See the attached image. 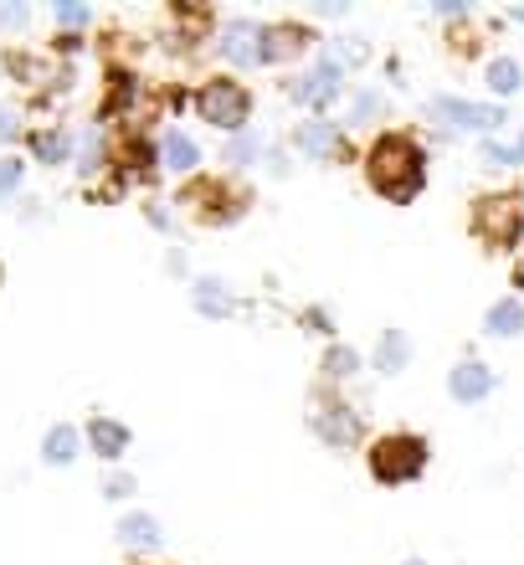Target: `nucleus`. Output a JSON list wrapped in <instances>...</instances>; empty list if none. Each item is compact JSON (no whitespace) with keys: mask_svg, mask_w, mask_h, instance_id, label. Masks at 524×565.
<instances>
[{"mask_svg":"<svg viewBox=\"0 0 524 565\" xmlns=\"http://www.w3.org/2000/svg\"><path fill=\"white\" fill-rule=\"evenodd\" d=\"M489 160H494V164H514L520 154H514V149H504V145H489Z\"/></svg>","mask_w":524,"mask_h":565,"instance_id":"bb28decb","label":"nucleus"},{"mask_svg":"<svg viewBox=\"0 0 524 565\" xmlns=\"http://www.w3.org/2000/svg\"><path fill=\"white\" fill-rule=\"evenodd\" d=\"M360 360H355V350H330V360H324V371L330 375H350Z\"/></svg>","mask_w":524,"mask_h":565,"instance_id":"aec40b11","label":"nucleus"},{"mask_svg":"<svg viewBox=\"0 0 524 565\" xmlns=\"http://www.w3.org/2000/svg\"><path fill=\"white\" fill-rule=\"evenodd\" d=\"M263 36L268 31H257L253 21H232V26L222 31V57L226 62H237V67H253V62H263Z\"/></svg>","mask_w":524,"mask_h":565,"instance_id":"423d86ee","label":"nucleus"},{"mask_svg":"<svg viewBox=\"0 0 524 565\" xmlns=\"http://www.w3.org/2000/svg\"><path fill=\"white\" fill-rule=\"evenodd\" d=\"M293 93H299L303 104H330L334 93H340V62H319L314 73L303 77Z\"/></svg>","mask_w":524,"mask_h":565,"instance_id":"6e6552de","label":"nucleus"},{"mask_svg":"<svg viewBox=\"0 0 524 565\" xmlns=\"http://www.w3.org/2000/svg\"><path fill=\"white\" fill-rule=\"evenodd\" d=\"M319 437L334 447H350L355 443V417H350L345 406H324V412H319Z\"/></svg>","mask_w":524,"mask_h":565,"instance_id":"9d476101","label":"nucleus"},{"mask_svg":"<svg viewBox=\"0 0 524 565\" xmlns=\"http://www.w3.org/2000/svg\"><path fill=\"white\" fill-rule=\"evenodd\" d=\"M406 565H421V561H406Z\"/></svg>","mask_w":524,"mask_h":565,"instance_id":"c756f323","label":"nucleus"},{"mask_svg":"<svg viewBox=\"0 0 524 565\" xmlns=\"http://www.w3.org/2000/svg\"><path fill=\"white\" fill-rule=\"evenodd\" d=\"M479 237H489L494 247H510L514 237H520V201H510V195H494V201H483L479 206Z\"/></svg>","mask_w":524,"mask_h":565,"instance_id":"39448f33","label":"nucleus"},{"mask_svg":"<svg viewBox=\"0 0 524 565\" xmlns=\"http://www.w3.org/2000/svg\"><path fill=\"white\" fill-rule=\"evenodd\" d=\"M26 21V6H0V26H21Z\"/></svg>","mask_w":524,"mask_h":565,"instance_id":"393cba45","label":"nucleus"},{"mask_svg":"<svg viewBox=\"0 0 524 565\" xmlns=\"http://www.w3.org/2000/svg\"><path fill=\"white\" fill-rule=\"evenodd\" d=\"M88 443L98 447V458H119L124 447H129V431L119 427V422H108V417H98L88 427Z\"/></svg>","mask_w":524,"mask_h":565,"instance_id":"f8f14e48","label":"nucleus"},{"mask_svg":"<svg viewBox=\"0 0 524 565\" xmlns=\"http://www.w3.org/2000/svg\"><path fill=\"white\" fill-rule=\"evenodd\" d=\"M520 329H524V309L514 303V298H504V303H494V309H489V334L510 340V334H520Z\"/></svg>","mask_w":524,"mask_h":565,"instance_id":"2eb2a0df","label":"nucleus"},{"mask_svg":"<svg viewBox=\"0 0 524 565\" xmlns=\"http://www.w3.org/2000/svg\"><path fill=\"white\" fill-rule=\"evenodd\" d=\"M489 391H494V375H489V365H479V360H463V365L452 371V396H458V402H479Z\"/></svg>","mask_w":524,"mask_h":565,"instance_id":"0eeeda50","label":"nucleus"},{"mask_svg":"<svg viewBox=\"0 0 524 565\" xmlns=\"http://www.w3.org/2000/svg\"><path fill=\"white\" fill-rule=\"evenodd\" d=\"M299 145H303V154H314V160L334 154V124H324V119L303 124V129H299Z\"/></svg>","mask_w":524,"mask_h":565,"instance_id":"dca6fc26","label":"nucleus"},{"mask_svg":"<svg viewBox=\"0 0 524 565\" xmlns=\"http://www.w3.org/2000/svg\"><path fill=\"white\" fill-rule=\"evenodd\" d=\"M36 160H46V164L67 160V139L62 135H36Z\"/></svg>","mask_w":524,"mask_h":565,"instance_id":"6ab92c4d","label":"nucleus"},{"mask_svg":"<svg viewBox=\"0 0 524 565\" xmlns=\"http://www.w3.org/2000/svg\"><path fill=\"white\" fill-rule=\"evenodd\" d=\"M303 42H309V36H303V26H278V31H268V46H263V57H268V62H284V57H293Z\"/></svg>","mask_w":524,"mask_h":565,"instance_id":"4468645a","label":"nucleus"},{"mask_svg":"<svg viewBox=\"0 0 524 565\" xmlns=\"http://www.w3.org/2000/svg\"><path fill=\"white\" fill-rule=\"evenodd\" d=\"M11 135H15V114H11V108H0V145H6Z\"/></svg>","mask_w":524,"mask_h":565,"instance_id":"cd10ccee","label":"nucleus"},{"mask_svg":"<svg viewBox=\"0 0 524 565\" xmlns=\"http://www.w3.org/2000/svg\"><path fill=\"white\" fill-rule=\"evenodd\" d=\"M257 154V139L253 135H242V139H232V149H226V160L232 164H247Z\"/></svg>","mask_w":524,"mask_h":565,"instance_id":"4be33fe9","label":"nucleus"},{"mask_svg":"<svg viewBox=\"0 0 524 565\" xmlns=\"http://www.w3.org/2000/svg\"><path fill=\"white\" fill-rule=\"evenodd\" d=\"M195 309H206V313H226V309H232V298L222 294V282H216V278H206L201 288H195Z\"/></svg>","mask_w":524,"mask_h":565,"instance_id":"a211bd4d","label":"nucleus"},{"mask_svg":"<svg viewBox=\"0 0 524 565\" xmlns=\"http://www.w3.org/2000/svg\"><path fill=\"white\" fill-rule=\"evenodd\" d=\"M42 458L52 462V468H67V462L77 458V427H52V431H46Z\"/></svg>","mask_w":524,"mask_h":565,"instance_id":"ddd939ff","label":"nucleus"},{"mask_svg":"<svg viewBox=\"0 0 524 565\" xmlns=\"http://www.w3.org/2000/svg\"><path fill=\"white\" fill-rule=\"evenodd\" d=\"M421 462H427V447H421L417 437H386V443H375V452H371V468L381 483H406V478H417Z\"/></svg>","mask_w":524,"mask_h":565,"instance_id":"f03ea898","label":"nucleus"},{"mask_svg":"<svg viewBox=\"0 0 524 565\" xmlns=\"http://www.w3.org/2000/svg\"><path fill=\"white\" fill-rule=\"evenodd\" d=\"M371 114H381V98H355V119H371Z\"/></svg>","mask_w":524,"mask_h":565,"instance_id":"a878e982","label":"nucleus"},{"mask_svg":"<svg viewBox=\"0 0 524 565\" xmlns=\"http://www.w3.org/2000/svg\"><path fill=\"white\" fill-rule=\"evenodd\" d=\"M432 119L442 129H452V135H479V129H494L499 124V108H479V104H463V98H437Z\"/></svg>","mask_w":524,"mask_h":565,"instance_id":"20e7f679","label":"nucleus"},{"mask_svg":"<svg viewBox=\"0 0 524 565\" xmlns=\"http://www.w3.org/2000/svg\"><path fill=\"white\" fill-rule=\"evenodd\" d=\"M57 21H62V26H83V21H88V11H83V6H57Z\"/></svg>","mask_w":524,"mask_h":565,"instance_id":"b1692460","label":"nucleus"},{"mask_svg":"<svg viewBox=\"0 0 524 565\" xmlns=\"http://www.w3.org/2000/svg\"><path fill=\"white\" fill-rule=\"evenodd\" d=\"M119 540L129 551H154L160 545V524L150 514H129V520H119Z\"/></svg>","mask_w":524,"mask_h":565,"instance_id":"9b49d317","label":"nucleus"},{"mask_svg":"<svg viewBox=\"0 0 524 565\" xmlns=\"http://www.w3.org/2000/svg\"><path fill=\"white\" fill-rule=\"evenodd\" d=\"M520 83H524V73H520V62L514 57H499V62H489V88L494 93H520Z\"/></svg>","mask_w":524,"mask_h":565,"instance_id":"f3484780","label":"nucleus"},{"mask_svg":"<svg viewBox=\"0 0 524 565\" xmlns=\"http://www.w3.org/2000/svg\"><path fill=\"white\" fill-rule=\"evenodd\" d=\"M371 180L391 201H411L421 191V149L402 135H386L371 149Z\"/></svg>","mask_w":524,"mask_h":565,"instance_id":"f257e3e1","label":"nucleus"},{"mask_svg":"<svg viewBox=\"0 0 524 565\" xmlns=\"http://www.w3.org/2000/svg\"><path fill=\"white\" fill-rule=\"evenodd\" d=\"M160 160H165V170L185 175V170H195V164H201V149H195L191 139L180 135V129H170V135L160 139Z\"/></svg>","mask_w":524,"mask_h":565,"instance_id":"1a4fd4ad","label":"nucleus"},{"mask_svg":"<svg viewBox=\"0 0 524 565\" xmlns=\"http://www.w3.org/2000/svg\"><path fill=\"white\" fill-rule=\"evenodd\" d=\"M21 185V160H0V195H11Z\"/></svg>","mask_w":524,"mask_h":565,"instance_id":"5701e85b","label":"nucleus"},{"mask_svg":"<svg viewBox=\"0 0 524 565\" xmlns=\"http://www.w3.org/2000/svg\"><path fill=\"white\" fill-rule=\"evenodd\" d=\"M402 355H406L402 334H386V344H381V365H386V371H396V365H402Z\"/></svg>","mask_w":524,"mask_h":565,"instance_id":"412c9836","label":"nucleus"},{"mask_svg":"<svg viewBox=\"0 0 524 565\" xmlns=\"http://www.w3.org/2000/svg\"><path fill=\"white\" fill-rule=\"evenodd\" d=\"M195 108H201V119L216 124V129H237V124L247 119V88H242V83L216 77V83H206V88H201Z\"/></svg>","mask_w":524,"mask_h":565,"instance_id":"7ed1b4c3","label":"nucleus"},{"mask_svg":"<svg viewBox=\"0 0 524 565\" xmlns=\"http://www.w3.org/2000/svg\"><path fill=\"white\" fill-rule=\"evenodd\" d=\"M108 499H124V493H129V478H108Z\"/></svg>","mask_w":524,"mask_h":565,"instance_id":"c85d7f7f","label":"nucleus"}]
</instances>
